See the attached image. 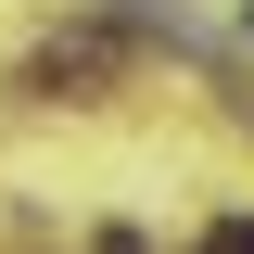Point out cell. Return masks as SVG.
Masks as SVG:
<instances>
[{"label":"cell","mask_w":254,"mask_h":254,"mask_svg":"<svg viewBox=\"0 0 254 254\" xmlns=\"http://www.w3.org/2000/svg\"><path fill=\"white\" fill-rule=\"evenodd\" d=\"M203 254H254V216H229V229H216V242H203Z\"/></svg>","instance_id":"6da1fadb"}]
</instances>
